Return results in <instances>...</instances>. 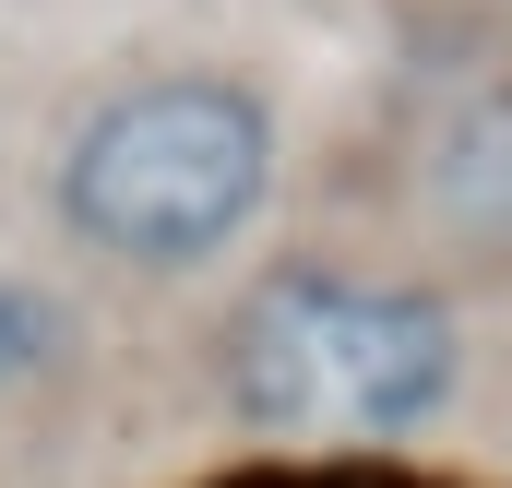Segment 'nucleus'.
I'll use <instances>...</instances> for the list:
<instances>
[{
  "instance_id": "nucleus-4",
  "label": "nucleus",
  "mask_w": 512,
  "mask_h": 488,
  "mask_svg": "<svg viewBox=\"0 0 512 488\" xmlns=\"http://www.w3.org/2000/svg\"><path fill=\"white\" fill-rule=\"evenodd\" d=\"M72 346H84V310L60 286H36V274H0V405L36 393V381H60Z\"/></svg>"
},
{
  "instance_id": "nucleus-2",
  "label": "nucleus",
  "mask_w": 512,
  "mask_h": 488,
  "mask_svg": "<svg viewBox=\"0 0 512 488\" xmlns=\"http://www.w3.org/2000/svg\"><path fill=\"white\" fill-rule=\"evenodd\" d=\"M215 393L262 441H417L465 393V322L441 286L286 262L227 310Z\"/></svg>"
},
{
  "instance_id": "nucleus-1",
  "label": "nucleus",
  "mask_w": 512,
  "mask_h": 488,
  "mask_svg": "<svg viewBox=\"0 0 512 488\" xmlns=\"http://www.w3.org/2000/svg\"><path fill=\"white\" fill-rule=\"evenodd\" d=\"M286 179V131L251 72H131L60 131L48 215L120 274H203L262 227Z\"/></svg>"
},
{
  "instance_id": "nucleus-3",
  "label": "nucleus",
  "mask_w": 512,
  "mask_h": 488,
  "mask_svg": "<svg viewBox=\"0 0 512 488\" xmlns=\"http://www.w3.org/2000/svg\"><path fill=\"white\" fill-rule=\"evenodd\" d=\"M405 203L453 250H512V84H465L405 155Z\"/></svg>"
}]
</instances>
